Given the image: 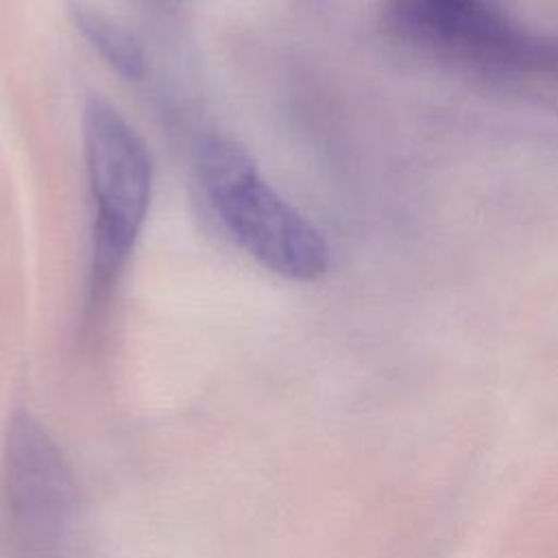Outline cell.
<instances>
[{
    "instance_id": "obj_5",
    "label": "cell",
    "mask_w": 558,
    "mask_h": 558,
    "mask_svg": "<svg viewBox=\"0 0 558 558\" xmlns=\"http://www.w3.org/2000/svg\"><path fill=\"white\" fill-rule=\"evenodd\" d=\"M70 15L81 35L116 72L129 81L144 76L146 59L133 35L83 0H70Z\"/></svg>"
},
{
    "instance_id": "obj_3",
    "label": "cell",
    "mask_w": 558,
    "mask_h": 558,
    "mask_svg": "<svg viewBox=\"0 0 558 558\" xmlns=\"http://www.w3.org/2000/svg\"><path fill=\"white\" fill-rule=\"evenodd\" d=\"M83 146L94 201V275L98 292L131 253L153 192V161L137 131L102 98L83 111Z\"/></svg>"
},
{
    "instance_id": "obj_4",
    "label": "cell",
    "mask_w": 558,
    "mask_h": 558,
    "mask_svg": "<svg viewBox=\"0 0 558 558\" xmlns=\"http://www.w3.org/2000/svg\"><path fill=\"white\" fill-rule=\"evenodd\" d=\"M4 508L15 558H61L76 512L72 471L50 434L26 412L4 438Z\"/></svg>"
},
{
    "instance_id": "obj_2",
    "label": "cell",
    "mask_w": 558,
    "mask_h": 558,
    "mask_svg": "<svg viewBox=\"0 0 558 558\" xmlns=\"http://www.w3.org/2000/svg\"><path fill=\"white\" fill-rule=\"evenodd\" d=\"M386 28L490 74L558 76V39L534 35L493 0H388Z\"/></svg>"
},
{
    "instance_id": "obj_1",
    "label": "cell",
    "mask_w": 558,
    "mask_h": 558,
    "mask_svg": "<svg viewBox=\"0 0 558 558\" xmlns=\"http://www.w3.org/2000/svg\"><path fill=\"white\" fill-rule=\"evenodd\" d=\"M198 177L222 225L264 268L296 281L327 270L323 233L262 179L240 144L207 137L198 148Z\"/></svg>"
}]
</instances>
